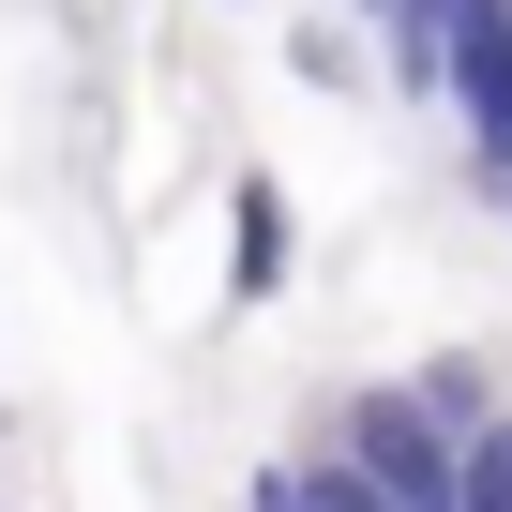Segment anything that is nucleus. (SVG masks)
Returning <instances> with one entry per match:
<instances>
[{"label":"nucleus","instance_id":"obj_3","mask_svg":"<svg viewBox=\"0 0 512 512\" xmlns=\"http://www.w3.org/2000/svg\"><path fill=\"white\" fill-rule=\"evenodd\" d=\"M482 16H512V0H482Z\"/></svg>","mask_w":512,"mask_h":512},{"label":"nucleus","instance_id":"obj_1","mask_svg":"<svg viewBox=\"0 0 512 512\" xmlns=\"http://www.w3.org/2000/svg\"><path fill=\"white\" fill-rule=\"evenodd\" d=\"M211 196H226V241H241V256H226V317H256V302L302 272V211H287V181H272V166H226Z\"/></svg>","mask_w":512,"mask_h":512},{"label":"nucleus","instance_id":"obj_2","mask_svg":"<svg viewBox=\"0 0 512 512\" xmlns=\"http://www.w3.org/2000/svg\"><path fill=\"white\" fill-rule=\"evenodd\" d=\"M287 76H302V91H362V31L302 16V31H287Z\"/></svg>","mask_w":512,"mask_h":512}]
</instances>
